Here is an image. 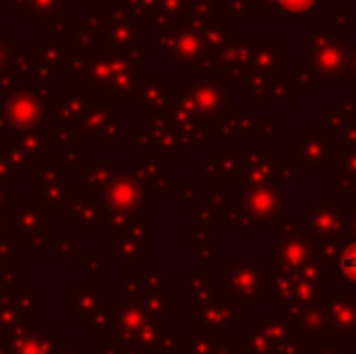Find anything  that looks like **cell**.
Instances as JSON below:
<instances>
[{
	"mask_svg": "<svg viewBox=\"0 0 356 354\" xmlns=\"http://www.w3.org/2000/svg\"><path fill=\"white\" fill-rule=\"evenodd\" d=\"M342 269H344V274H347L349 279H354V282H356V246H352L347 252H344Z\"/></svg>",
	"mask_w": 356,
	"mask_h": 354,
	"instance_id": "6da1fadb",
	"label": "cell"
},
{
	"mask_svg": "<svg viewBox=\"0 0 356 354\" xmlns=\"http://www.w3.org/2000/svg\"><path fill=\"white\" fill-rule=\"evenodd\" d=\"M279 3L289 10H305L310 5V0H279Z\"/></svg>",
	"mask_w": 356,
	"mask_h": 354,
	"instance_id": "7a4b0ae2",
	"label": "cell"
}]
</instances>
